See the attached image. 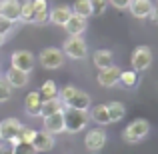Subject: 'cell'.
Returning <instances> with one entry per match:
<instances>
[{"instance_id":"9c48e42d","label":"cell","mask_w":158,"mask_h":154,"mask_svg":"<svg viewBox=\"0 0 158 154\" xmlns=\"http://www.w3.org/2000/svg\"><path fill=\"white\" fill-rule=\"evenodd\" d=\"M106 144V132L102 128H94V130H88L84 136V146L88 148L90 152H98L102 150Z\"/></svg>"},{"instance_id":"e575fe53","label":"cell","mask_w":158,"mask_h":154,"mask_svg":"<svg viewBox=\"0 0 158 154\" xmlns=\"http://www.w3.org/2000/svg\"><path fill=\"white\" fill-rule=\"evenodd\" d=\"M148 18H150L154 24H158V4H156L154 8H152V12H150V16H148Z\"/></svg>"},{"instance_id":"484cf974","label":"cell","mask_w":158,"mask_h":154,"mask_svg":"<svg viewBox=\"0 0 158 154\" xmlns=\"http://www.w3.org/2000/svg\"><path fill=\"white\" fill-rule=\"evenodd\" d=\"M20 20H24V22H32V20H34L32 0H26V2H22V4H20Z\"/></svg>"},{"instance_id":"83f0119b","label":"cell","mask_w":158,"mask_h":154,"mask_svg":"<svg viewBox=\"0 0 158 154\" xmlns=\"http://www.w3.org/2000/svg\"><path fill=\"white\" fill-rule=\"evenodd\" d=\"M88 2H90V8H92L94 16L104 14V10L108 8V0H88Z\"/></svg>"},{"instance_id":"9a60e30c","label":"cell","mask_w":158,"mask_h":154,"mask_svg":"<svg viewBox=\"0 0 158 154\" xmlns=\"http://www.w3.org/2000/svg\"><path fill=\"white\" fill-rule=\"evenodd\" d=\"M44 130L52 136L64 132V116H62V112H56V114H50L44 118Z\"/></svg>"},{"instance_id":"d6a6232c","label":"cell","mask_w":158,"mask_h":154,"mask_svg":"<svg viewBox=\"0 0 158 154\" xmlns=\"http://www.w3.org/2000/svg\"><path fill=\"white\" fill-rule=\"evenodd\" d=\"M108 4H112V6L118 8V10H124V8H128L130 0H108Z\"/></svg>"},{"instance_id":"f546056e","label":"cell","mask_w":158,"mask_h":154,"mask_svg":"<svg viewBox=\"0 0 158 154\" xmlns=\"http://www.w3.org/2000/svg\"><path fill=\"white\" fill-rule=\"evenodd\" d=\"M12 28H14V22L8 20V18H4V16H0V34H2L4 38L12 32Z\"/></svg>"},{"instance_id":"7c38bea8","label":"cell","mask_w":158,"mask_h":154,"mask_svg":"<svg viewBox=\"0 0 158 154\" xmlns=\"http://www.w3.org/2000/svg\"><path fill=\"white\" fill-rule=\"evenodd\" d=\"M152 8H154L152 0H130V4H128V10L132 12L134 18H148Z\"/></svg>"},{"instance_id":"5b68a950","label":"cell","mask_w":158,"mask_h":154,"mask_svg":"<svg viewBox=\"0 0 158 154\" xmlns=\"http://www.w3.org/2000/svg\"><path fill=\"white\" fill-rule=\"evenodd\" d=\"M130 64L134 72H142V70L150 68L152 64V50L148 46H136L130 56Z\"/></svg>"},{"instance_id":"1f68e13d","label":"cell","mask_w":158,"mask_h":154,"mask_svg":"<svg viewBox=\"0 0 158 154\" xmlns=\"http://www.w3.org/2000/svg\"><path fill=\"white\" fill-rule=\"evenodd\" d=\"M12 146H14V154H36L32 150V146L26 144V142H16V144H12Z\"/></svg>"},{"instance_id":"5bb4252c","label":"cell","mask_w":158,"mask_h":154,"mask_svg":"<svg viewBox=\"0 0 158 154\" xmlns=\"http://www.w3.org/2000/svg\"><path fill=\"white\" fill-rule=\"evenodd\" d=\"M0 16L12 20V22L20 20V2L18 0H2L0 2Z\"/></svg>"},{"instance_id":"277c9868","label":"cell","mask_w":158,"mask_h":154,"mask_svg":"<svg viewBox=\"0 0 158 154\" xmlns=\"http://www.w3.org/2000/svg\"><path fill=\"white\" fill-rule=\"evenodd\" d=\"M148 132H150V122L144 118H136L134 122H130L124 128V140L126 142H140L142 138H146Z\"/></svg>"},{"instance_id":"6da1fadb","label":"cell","mask_w":158,"mask_h":154,"mask_svg":"<svg viewBox=\"0 0 158 154\" xmlns=\"http://www.w3.org/2000/svg\"><path fill=\"white\" fill-rule=\"evenodd\" d=\"M58 98L64 104V108H76V110H84V112H88L90 104H92L88 94L82 92L80 88H76V86H72V84H68L62 90H58Z\"/></svg>"},{"instance_id":"7a4b0ae2","label":"cell","mask_w":158,"mask_h":154,"mask_svg":"<svg viewBox=\"0 0 158 154\" xmlns=\"http://www.w3.org/2000/svg\"><path fill=\"white\" fill-rule=\"evenodd\" d=\"M62 116H64V132H70V134H76V132L84 130L86 124H88V112H84V110L64 108Z\"/></svg>"},{"instance_id":"ba28073f","label":"cell","mask_w":158,"mask_h":154,"mask_svg":"<svg viewBox=\"0 0 158 154\" xmlns=\"http://www.w3.org/2000/svg\"><path fill=\"white\" fill-rule=\"evenodd\" d=\"M12 68L16 70H22V72H30L32 68H34V54L30 50H16L12 54Z\"/></svg>"},{"instance_id":"ac0fdd59","label":"cell","mask_w":158,"mask_h":154,"mask_svg":"<svg viewBox=\"0 0 158 154\" xmlns=\"http://www.w3.org/2000/svg\"><path fill=\"white\" fill-rule=\"evenodd\" d=\"M34 20L32 24H44L48 20V0H32Z\"/></svg>"},{"instance_id":"8fae6325","label":"cell","mask_w":158,"mask_h":154,"mask_svg":"<svg viewBox=\"0 0 158 154\" xmlns=\"http://www.w3.org/2000/svg\"><path fill=\"white\" fill-rule=\"evenodd\" d=\"M120 72H122V70L114 64L108 66V68H102L100 74H98V84H100L102 88H112V86H116L120 82Z\"/></svg>"},{"instance_id":"ffe728a7","label":"cell","mask_w":158,"mask_h":154,"mask_svg":"<svg viewBox=\"0 0 158 154\" xmlns=\"http://www.w3.org/2000/svg\"><path fill=\"white\" fill-rule=\"evenodd\" d=\"M26 114L30 116H40V106H42V96H40V92H30L26 96Z\"/></svg>"},{"instance_id":"8d00e7d4","label":"cell","mask_w":158,"mask_h":154,"mask_svg":"<svg viewBox=\"0 0 158 154\" xmlns=\"http://www.w3.org/2000/svg\"><path fill=\"white\" fill-rule=\"evenodd\" d=\"M0 142H2V138H0Z\"/></svg>"},{"instance_id":"3957f363","label":"cell","mask_w":158,"mask_h":154,"mask_svg":"<svg viewBox=\"0 0 158 154\" xmlns=\"http://www.w3.org/2000/svg\"><path fill=\"white\" fill-rule=\"evenodd\" d=\"M62 54H66L72 60H82L88 56V44L84 42L82 36H68L62 46Z\"/></svg>"},{"instance_id":"44dd1931","label":"cell","mask_w":158,"mask_h":154,"mask_svg":"<svg viewBox=\"0 0 158 154\" xmlns=\"http://www.w3.org/2000/svg\"><path fill=\"white\" fill-rule=\"evenodd\" d=\"M106 112H108V118H110V124H112V122H118V120H122L126 116V106L122 102H108Z\"/></svg>"},{"instance_id":"f1b7e54d","label":"cell","mask_w":158,"mask_h":154,"mask_svg":"<svg viewBox=\"0 0 158 154\" xmlns=\"http://www.w3.org/2000/svg\"><path fill=\"white\" fill-rule=\"evenodd\" d=\"M34 134H36V130H32V128H26V126H22V130H20V134H18V140L16 142H26V144H30L32 142V138H34ZM14 142V144H16Z\"/></svg>"},{"instance_id":"30bf717a","label":"cell","mask_w":158,"mask_h":154,"mask_svg":"<svg viewBox=\"0 0 158 154\" xmlns=\"http://www.w3.org/2000/svg\"><path fill=\"white\" fill-rule=\"evenodd\" d=\"M30 146H32V150L38 152V154L50 152L52 148H54V136L48 134L46 130H40V132H36V134H34V138H32Z\"/></svg>"},{"instance_id":"4fadbf2b","label":"cell","mask_w":158,"mask_h":154,"mask_svg":"<svg viewBox=\"0 0 158 154\" xmlns=\"http://www.w3.org/2000/svg\"><path fill=\"white\" fill-rule=\"evenodd\" d=\"M72 16V8L66 6V4H62V6H56L52 8L50 12H48V20L54 24V26H64L66 20Z\"/></svg>"},{"instance_id":"d4e9b609","label":"cell","mask_w":158,"mask_h":154,"mask_svg":"<svg viewBox=\"0 0 158 154\" xmlns=\"http://www.w3.org/2000/svg\"><path fill=\"white\" fill-rule=\"evenodd\" d=\"M40 96H42V100H48V98H54L58 96V86L54 80H46L42 84V88H40Z\"/></svg>"},{"instance_id":"836d02e7","label":"cell","mask_w":158,"mask_h":154,"mask_svg":"<svg viewBox=\"0 0 158 154\" xmlns=\"http://www.w3.org/2000/svg\"><path fill=\"white\" fill-rule=\"evenodd\" d=\"M0 154H14V146L10 142H0Z\"/></svg>"},{"instance_id":"d6986e66","label":"cell","mask_w":158,"mask_h":154,"mask_svg":"<svg viewBox=\"0 0 158 154\" xmlns=\"http://www.w3.org/2000/svg\"><path fill=\"white\" fill-rule=\"evenodd\" d=\"M64 110V104L60 102V98L54 96V98H48V100H42V106H40V116L46 118L50 114H56V112H62Z\"/></svg>"},{"instance_id":"4316f807","label":"cell","mask_w":158,"mask_h":154,"mask_svg":"<svg viewBox=\"0 0 158 154\" xmlns=\"http://www.w3.org/2000/svg\"><path fill=\"white\" fill-rule=\"evenodd\" d=\"M136 80H138V74H136L134 70H124V72H120V82H122L124 86H134Z\"/></svg>"},{"instance_id":"52a82bcc","label":"cell","mask_w":158,"mask_h":154,"mask_svg":"<svg viewBox=\"0 0 158 154\" xmlns=\"http://www.w3.org/2000/svg\"><path fill=\"white\" fill-rule=\"evenodd\" d=\"M40 64L44 66V68L48 70H56L60 68L62 64H64V54H62V50H58V48H44L42 52H40Z\"/></svg>"},{"instance_id":"d590c367","label":"cell","mask_w":158,"mask_h":154,"mask_svg":"<svg viewBox=\"0 0 158 154\" xmlns=\"http://www.w3.org/2000/svg\"><path fill=\"white\" fill-rule=\"evenodd\" d=\"M2 44H4V36L0 34V46H2Z\"/></svg>"},{"instance_id":"4dcf8cb0","label":"cell","mask_w":158,"mask_h":154,"mask_svg":"<svg viewBox=\"0 0 158 154\" xmlns=\"http://www.w3.org/2000/svg\"><path fill=\"white\" fill-rule=\"evenodd\" d=\"M10 96H12V88L8 86L6 80H2V78H0V102H6Z\"/></svg>"},{"instance_id":"74e56055","label":"cell","mask_w":158,"mask_h":154,"mask_svg":"<svg viewBox=\"0 0 158 154\" xmlns=\"http://www.w3.org/2000/svg\"><path fill=\"white\" fill-rule=\"evenodd\" d=\"M156 4H158V0H156Z\"/></svg>"},{"instance_id":"2e32d148","label":"cell","mask_w":158,"mask_h":154,"mask_svg":"<svg viewBox=\"0 0 158 154\" xmlns=\"http://www.w3.org/2000/svg\"><path fill=\"white\" fill-rule=\"evenodd\" d=\"M64 28H66V32H68V36H82L84 30H86V18L72 14L68 20H66Z\"/></svg>"},{"instance_id":"cb8c5ba5","label":"cell","mask_w":158,"mask_h":154,"mask_svg":"<svg viewBox=\"0 0 158 154\" xmlns=\"http://www.w3.org/2000/svg\"><path fill=\"white\" fill-rule=\"evenodd\" d=\"M70 8H72V14L82 16V18L92 16V8H90V2H88V0H76V2H74Z\"/></svg>"},{"instance_id":"7402d4cb","label":"cell","mask_w":158,"mask_h":154,"mask_svg":"<svg viewBox=\"0 0 158 154\" xmlns=\"http://www.w3.org/2000/svg\"><path fill=\"white\" fill-rule=\"evenodd\" d=\"M92 60H94V66L96 68H108V66H112V52L106 50V48H102V50H96L92 54Z\"/></svg>"},{"instance_id":"e0dca14e","label":"cell","mask_w":158,"mask_h":154,"mask_svg":"<svg viewBox=\"0 0 158 154\" xmlns=\"http://www.w3.org/2000/svg\"><path fill=\"white\" fill-rule=\"evenodd\" d=\"M4 80L8 82V86H10V88H24V86L28 84V74L10 66V70L6 72V78H4Z\"/></svg>"},{"instance_id":"8992f818","label":"cell","mask_w":158,"mask_h":154,"mask_svg":"<svg viewBox=\"0 0 158 154\" xmlns=\"http://www.w3.org/2000/svg\"><path fill=\"white\" fill-rule=\"evenodd\" d=\"M20 130H22V122H20L18 118H6V120L0 122V138H2L4 142L14 144L16 140H18Z\"/></svg>"},{"instance_id":"603a6c76","label":"cell","mask_w":158,"mask_h":154,"mask_svg":"<svg viewBox=\"0 0 158 154\" xmlns=\"http://www.w3.org/2000/svg\"><path fill=\"white\" fill-rule=\"evenodd\" d=\"M90 118L98 124H110V118H108V112H106V104H98V106H92L90 110Z\"/></svg>"}]
</instances>
